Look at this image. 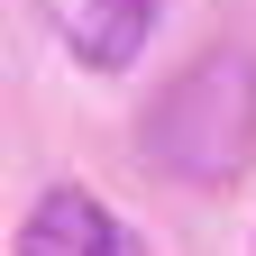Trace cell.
Instances as JSON below:
<instances>
[{
    "instance_id": "3",
    "label": "cell",
    "mask_w": 256,
    "mask_h": 256,
    "mask_svg": "<svg viewBox=\"0 0 256 256\" xmlns=\"http://www.w3.org/2000/svg\"><path fill=\"white\" fill-rule=\"evenodd\" d=\"M55 28H64V46H74L92 74H119V64L146 46L156 0H55Z\"/></svg>"
},
{
    "instance_id": "2",
    "label": "cell",
    "mask_w": 256,
    "mask_h": 256,
    "mask_svg": "<svg viewBox=\"0 0 256 256\" xmlns=\"http://www.w3.org/2000/svg\"><path fill=\"white\" fill-rule=\"evenodd\" d=\"M18 256H146V247L128 238V220L101 202V192H82V183H55L46 202L28 210Z\"/></svg>"
},
{
    "instance_id": "1",
    "label": "cell",
    "mask_w": 256,
    "mask_h": 256,
    "mask_svg": "<svg viewBox=\"0 0 256 256\" xmlns=\"http://www.w3.org/2000/svg\"><path fill=\"white\" fill-rule=\"evenodd\" d=\"M247 128H256V64L247 55H202L156 101L146 138H156V165H174L192 183H220V174L247 165Z\"/></svg>"
}]
</instances>
